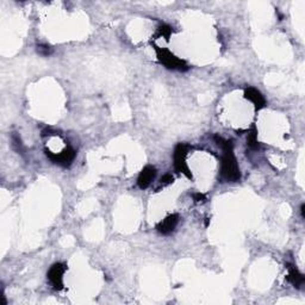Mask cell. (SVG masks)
<instances>
[{
	"label": "cell",
	"instance_id": "30bf717a",
	"mask_svg": "<svg viewBox=\"0 0 305 305\" xmlns=\"http://www.w3.org/2000/svg\"><path fill=\"white\" fill-rule=\"evenodd\" d=\"M247 142H248V147L252 149H258L259 148V142H258V131L255 128L252 129V131L248 134L247 137Z\"/></svg>",
	"mask_w": 305,
	"mask_h": 305
},
{
	"label": "cell",
	"instance_id": "9c48e42d",
	"mask_svg": "<svg viewBox=\"0 0 305 305\" xmlns=\"http://www.w3.org/2000/svg\"><path fill=\"white\" fill-rule=\"evenodd\" d=\"M288 270H289V274H288L289 282L291 283L292 285L295 286V288L301 289L305 283V278H304L303 274H302L301 272L298 271L294 265H289Z\"/></svg>",
	"mask_w": 305,
	"mask_h": 305
},
{
	"label": "cell",
	"instance_id": "9a60e30c",
	"mask_svg": "<svg viewBox=\"0 0 305 305\" xmlns=\"http://www.w3.org/2000/svg\"><path fill=\"white\" fill-rule=\"evenodd\" d=\"M193 201H195L196 203H203V202L206 201V197H205L203 193H195V195H193Z\"/></svg>",
	"mask_w": 305,
	"mask_h": 305
},
{
	"label": "cell",
	"instance_id": "8fae6325",
	"mask_svg": "<svg viewBox=\"0 0 305 305\" xmlns=\"http://www.w3.org/2000/svg\"><path fill=\"white\" fill-rule=\"evenodd\" d=\"M172 35V28L167 24H162L161 26L158 28V32H156V37H164L166 41L170 40V36Z\"/></svg>",
	"mask_w": 305,
	"mask_h": 305
},
{
	"label": "cell",
	"instance_id": "277c9868",
	"mask_svg": "<svg viewBox=\"0 0 305 305\" xmlns=\"http://www.w3.org/2000/svg\"><path fill=\"white\" fill-rule=\"evenodd\" d=\"M45 155H47L54 164L62 166V167H68V166L73 162L77 153H75V150L72 147H66L60 154L51 153L50 150H45Z\"/></svg>",
	"mask_w": 305,
	"mask_h": 305
},
{
	"label": "cell",
	"instance_id": "7c38bea8",
	"mask_svg": "<svg viewBox=\"0 0 305 305\" xmlns=\"http://www.w3.org/2000/svg\"><path fill=\"white\" fill-rule=\"evenodd\" d=\"M12 147L14 148V150L18 153L23 154L24 152V147H23V143H22V140H20V136L17 134V132H13L12 134Z\"/></svg>",
	"mask_w": 305,
	"mask_h": 305
},
{
	"label": "cell",
	"instance_id": "ba28073f",
	"mask_svg": "<svg viewBox=\"0 0 305 305\" xmlns=\"http://www.w3.org/2000/svg\"><path fill=\"white\" fill-rule=\"evenodd\" d=\"M244 98L252 102L256 110H261V108L266 106V99L264 98V96L261 95L260 91L254 89V87L246 89V91H244Z\"/></svg>",
	"mask_w": 305,
	"mask_h": 305
},
{
	"label": "cell",
	"instance_id": "4fadbf2b",
	"mask_svg": "<svg viewBox=\"0 0 305 305\" xmlns=\"http://www.w3.org/2000/svg\"><path fill=\"white\" fill-rule=\"evenodd\" d=\"M37 53L42 56H49L53 53V49L47 44H40L37 45Z\"/></svg>",
	"mask_w": 305,
	"mask_h": 305
},
{
	"label": "cell",
	"instance_id": "52a82bcc",
	"mask_svg": "<svg viewBox=\"0 0 305 305\" xmlns=\"http://www.w3.org/2000/svg\"><path fill=\"white\" fill-rule=\"evenodd\" d=\"M155 177H156L155 167H153V166H146V167L141 171V173L137 178L138 187H140L141 190H144L147 189V187H149V185L152 184V181Z\"/></svg>",
	"mask_w": 305,
	"mask_h": 305
},
{
	"label": "cell",
	"instance_id": "5b68a950",
	"mask_svg": "<svg viewBox=\"0 0 305 305\" xmlns=\"http://www.w3.org/2000/svg\"><path fill=\"white\" fill-rule=\"evenodd\" d=\"M66 270H67L66 265L57 262V264L51 266L49 272H48V279L55 290H61L63 288V274H65Z\"/></svg>",
	"mask_w": 305,
	"mask_h": 305
},
{
	"label": "cell",
	"instance_id": "3957f363",
	"mask_svg": "<svg viewBox=\"0 0 305 305\" xmlns=\"http://www.w3.org/2000/svg\"><path fill=\"white\" fill-rule=\"evenodd\" d=\"M186 156H187V146L183 143H179L175 147L174 153H173V159H174V168L178 173L185 174L187 178L191 179L192 174L190 172L189 166L186 162Z\"/></svg>",
	"mask_w": 305,
	"mask_h": 305
},
{
	"label": "cell",
	"instance_id": "6da1fadb",
	"mask_svg": "<svg viewBox=\"0 0 305 305\" xmlns=\"http://www.w3.org/2000/svg\"><path fill=\"white\" fill-rule=\"evenodd\" d=\"M216 143L222 148L223 155H222V162H220V175L225 181H230V183H235L241 179V172L240 167H238L237 160L234 155V146L232 142L225 138L220 137V136L216 135L215 137Z\"/></svg>",
	"mask_w": 305,
	"mask_h": 305
},
{
	"label": "cell",
	"instance_id": "7a4b0ae2",
	"mask_svg": "<svg viewBox=\"0 0 305 305\" xmlns=\"http://www.w3.org/2000/svg\"><path fill=\"white\" fill-rule=\"evenodd\" d=\"M156 56H158L159 62L161 65H164L166 68L173 69V71H179V72H186L189 71V66L184 60L179 59L178 56H175L173 53H171L168 49L165 48L155 47Z\"/></svg>",
	"mask_w": 305,
	"mask_h": 305
},
{
	"label": "cell",
	"instance_id": "5bb4252c",
	"mask_svg": "<svg viewBox=\"0 0 305 305\" xmlns=\"http://www.w3.org/2000/svg\"><path fill=\"white\" fill-rule=\"evenodd\" d=\"M174 178L172 177L171 174H165L164 177L161 178V184L162 185H170V184L173 183Z\"/></svg>",
	"mask_w": 305,
	"mask_h": 305
},
{
	"label": "cell",
	"instance_id": "8992f818",
	"mask_svg": "<svg viewBox=\"0 0 305 305\" xmlns=\"http://www.w3.org/2000/svg\"><path fill=\"white\" fill-rule=\"evenodd\" d=\"M178 223H179V215H178V213H172V215L166 217L165 219H162L161 222L156 225V229H158L160 234L170 235L171 232L174 231Z\"/></svg>",
	"mask_w": 305,
	"mask_h": 305
}]
</instances>
